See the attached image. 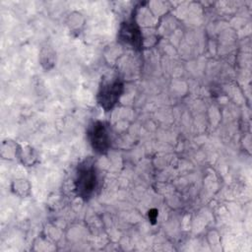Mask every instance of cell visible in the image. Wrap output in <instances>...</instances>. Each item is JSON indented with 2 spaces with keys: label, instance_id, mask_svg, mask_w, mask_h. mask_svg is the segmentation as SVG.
<instances>
[{
  "label": "cell",
  "instance_id": "obj_1",
  "mask_svg": "<svg viewBox=\"0 0 252 252\" xmlns=\"http://www.w3.org/2000/svg\"><path fill=\"white\" fill-rule=\"evenodd\" d=\"M98 185L97 173L92 160L83 161L77 170L75 190L80 198L88 200L94 194Z\"/></svg>",
  "mask_w": 252,
  "mask_h": 252
},
{
  "label": "cell",
  "instance_id": "obj_2",
  "mask_svg": "<svg viewBox=\"0 0 252 252\" xmlns=\"http://www.w3.org/2000/svg\"><path fill=\"white\" fill-rule=\"evenodd\" d=\"M123 90V84L118 78H113L105 81L104 83H102L97 93L98 104L106 111L112 109L119 101Z\"/></svg>",
  "mask_w": 252,
  "mask_h": 252
},
{
  "label": "cell",
  "instance_id": "obj_3",
  "mask_svg": "<svg viewBox=\"0 0 252 252\" xmlns=\"http://www.w3.org/2000/svg\"><path fill=\"white\" fill-rule=\"evenodd\" d=\"M88 139L93 150L97 154L108 151L111 144L109 126L103 121L93 122L88 130Z\"/></svg>",
  "mask_w": 252,
  "mask_h": 252
},
{
  "label": "cell",
  "instance_id": "obj_4",
  "mask_svg": "<svg viewBox=\"0 0 252 252\" xmlns=\"http://www.w3.org/2000/svg\"><path fill=\"white\" fill-rule=\"evenodd\" d=\"M120 39L132 47H139L142 41L140 30L133 22H126L120 29Z\"/></svg>",
  "mask_w": 252,
  "mask_h": 252
},
{
  "label": "cell",
  "instance_id": "obj_5",
  "mask_svg": "<svg viewBox=\"0 0 252 252\" xmlns=\"http://www.w3.org/2000/svg\"><path fill=\"white\" fill-rule=\"evenodd\" d=\"M16 158L25 166H32L37 162L38 155L32 146L26 143H21L18 146Z\"/></svg>",
  "mask_w": 252,
  "mask_h": 252
},
{
  "label": "cell",
  "instance_id": "obj_6",
  "mask_svg": "<svg viewBox=\"0 0 252 252\" xmlns=\"http://www.w3.org/2000/svg\"><path fill=\"white\" fill-rule=\"evenodd\" d=\"M39 62L41 66L45 70H50L54 67L55 64V51L54 49L49 46L45 45L40 49L39 52Z\"/></svg>",
  "mask_w": 252,
  "mask_h": 252
},
{
  "label": "cell",
  "instance_id": "obj_7",
  "mask_svg": "<svg viewBox=\"0 0 252 252\" xmlns=\"http://www.w3.org/2000/svg\"><path fill=\"white\" fill-rule=\"evenodd\" d=\"M19 144L12 140H4L1 145V157L5 159H12L17 158Z\"/></svg>",
  "mask_w": 252,
  "mask_h": 252
},
{
  "label": "cell",
  "instance_id": "obj_8",
  "mask_svg": "<svg viewBox=\"0 0 252 252\" xmlns=\"http://www.w3.org/2000/svg\"><path fill=\"white\" fill-rule=\"evenodd\" d=\"M11 188H12V191L16 195H18L22 198H25V197L29 196L30 193H31V185L25 179H16V180H14L12 182Z\"/></svg>",
  "mask_w": 252,
  "mask_h": 252
}]
</instances>
